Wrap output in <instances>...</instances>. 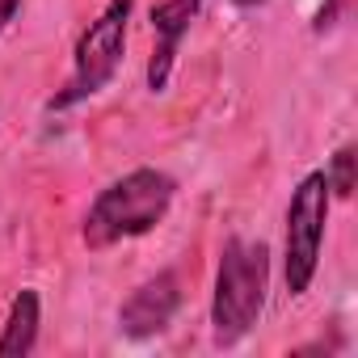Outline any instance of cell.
Returning a JSON list of instances; mask_svg holds the SVG:
<instances>
[{
  "mask_svg": "<svg viewBox=\"0 0 358 358\" xmlns=\"http://www.w3.org/2000/svg\"><path fill=\"white\" fill-rule=\"evenodd\" d=\"M177 308H182V282H177L173 270H160L156 278L139 282L127 295V303L118 308V329L131 341H148V337H156V333L169 329V320L177 316Z\"/></svg>",
  "mask_w": 358,
  "mask_h": 358,
  "instance_id": "cell-5",
  "label": "cell"
},
{
  "mask_svg": "<svg viewBox=\"0 0 358 358\" xmlns=\"http://www.w3.org/2000/svg\"><path fill=\"white\" fill-rule=\"evenodd\" d=\"M236 9H257V5H266V0H232Z\"/></svg>",
  "mask_w": 358,
  "mask_h": 358,
  "instance_id": "cell-10",
  "label": "cell"
},
{
  "mask_svg": "<svg viewBox=\"0 0 358 358\" xmlns=\"http://www.w3.org/2000/svg\"><path fill=\"white\" fill-rule=\"evenodd\" d=\"M38 324H43V299L34 287H22L17 299L9 303L5 329H0V358H26L38 345Z\"/></svg>",
  "mask_w": 358,
  "mask_h": 358,
  "instance_id": "cell-7",
  "label": "cell"
},
{
  "mask_svg": "<svg viewBox=\"0 0 358 358\" xmlns=\"http://www.w3.org/2000/svg\"><path fill=\"white\" fill-rule=\"evenodd\" d=\"M324 182H329V194L333 199H350L354 194V148H337L329 169H324Z\"/></svg>",
  "mask_w": 358,
  "mask_h": 358,
  "instance_id": "cell-8",
  "label": "cell"
},
{
  "mask_svg": "<svg viewBox=\"0 0 358 358\" xmlns=\"http://www.w3.org/2000/svg\"><path fill=\"white\" fill-rule=\"evenodd\" d=\"M17 5H22V0H0V30H5V26L13 22V13H17Z\"/></svg>",
  "mask_w": 358,
  "mask_h": 358,
  "instance_id": "cell-9",
  "label": "cell"
},
{
  "mask_svg": "<svg viewBox=\"0 0 358 358\" xmlns=\"http://www.w3.org/2000/svg\"><path fill=\"white\" fill-rule=\"evenodd\" d=\"M177 199V182L164 173V169H131L122 173L118 182H110L93 203H89V215H85V245L89 249H110V245H122V241H135V236H148L173 207Z\"/></svg>",
  "mask_w": 358,
  "mask_h": 358,
  "instance_id": "cell-1",
  "label": "cell"
},
{
  "mask_svg": "<svg viewBox=\"0 0 358 358\" xmlns=\"http://www.w3.org/2000/svg\"><path fill=\"white\" fill-rule=\"evenodd\" d=\"M207 0H160L152 5V34H156V51L148 59V89L152 93H164L169 80H173V64H177V51H182V38L190 34L194 17L203 13Z\"/></svg>",
  "mask_w": 358,
  "mask_h": 358,
  "instance_id": "cell-6",
  "label": "cell"
},
{
  "mask_svg": "<svg viewBox=\"0 0 358 358\" xmlns=\"http://www.w3.org/2000/svg\"><path fill=\"white\" fill-rule=\"evenodd\" d=\"M329 182L324 169L303 173V182L291 190V207H287V236H282V278H287V295L299 299L308 295L316 270H320V245H324V224H329Z\"/></svg>",
  "mask_w": 358,
  "mask_h": 358,
  "instance_id": "cell-4",
  "label": "cell"
},
{
  "mask_svg": "<svg viewBox=\"0 0 358 358\" xmlns=\"http://www.w3.org/2000/svg\"><path fill=\"white\" fill-rule=\"evenodd\" d=\"M270 291V249L262 241L232 236L215 266V295H211V341L220 350L245 341L266 312Z\"/></svg>",
  "mask_w": 358,
  "mask_h": 358,
  "instance_id": "cell-2",
  "label": "cell"
},
{
  "mask_svg": "<svg viewBox=\"0 0 358 358\" xmlns=\"http://www.w3.org/2000/svg\"><path fill=\"white\" fill-rule=\"evenodd\" d=\"M127 22H131V0H110L89 22V30L76 38V51H72V76L47 101V110H72V106L97 97L114 80L122 51H127Z\"/></svg>",
  "mask_w": 358,
  "mask_h": 358,
  "instance_id": "cell-3",
  "label": "cell"
}]
</instances>
